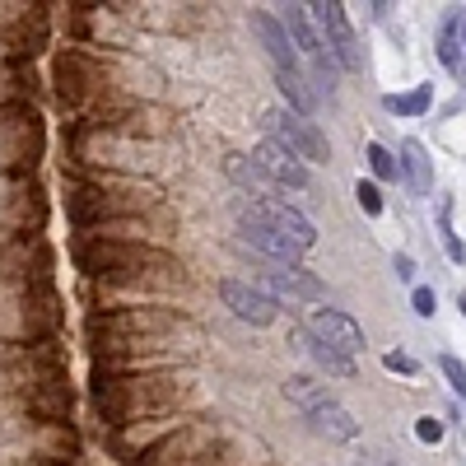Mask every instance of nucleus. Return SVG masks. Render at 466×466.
I'll return each instance as SVG.
<instances>
[{
	"label": "nucleus",
	"instance_id": "cd10ccee",
	"mask_svg": "<svg viewBox=\"0 0 466 466\" xmlns=\"http://www.w3.org/2000/svg\"><path fill=\"white\" fill-rule=\"evenodd\" d=\"M439 369H443V373H448V382H452V387H457V397H461V401H466V364H461V360H457V355H439Z\"/></svg>",
	"mask_w": 466,
	"mask_h": 466
},
{
	"label": "nucleus",
	"instance_id": "2f4dec72",
	"mask_svg": "<svg viewBox=\"0 0 466 466\" xmlns=\"http://www.w3.org/2000/svg\"><path fill=\"white\" fill-rule=\"evenodd\" d=\"M410 303H415V313H420V318H434V289H424V285H420V289L410 294Z\"/></svg>",
	"mask_w": 466,
	"mask_h": 466
},
{
	"label": "nucleus",
	"instance_id": "4468645a",
	"mask_svg": "<svg viewBox=\"0 0 466 466\" xmlns=\"http://www.w3.org/2000/svg\"><path fill=\"white\" fill-rule=\"evenodd\" d=\"M70 382L61 373H43V378H28L24 387V406L43 420V424H61V415L70 410Z\"/></svg>",
	"mask_w": 466,
	"mask_h": 466
},
{
	"label": "nucleus",
	"instance_id": "423d86ee",
	"mask_svg": "<svg viewBox=\"0 0 466 466\" xmlns=\"http://www.w3.org/2000/svg\"><path fill=\"white\" fill-rule=\"evenodd\" d=\"M37 159H43V116L28 103H10L0 112V168L28 173Z\"/></svg>",
	"mask_w": 466,
	"mask_h": 466
},
{
	"label": "nucleus",
	"instance_id": "6e6552de",
	"mask_svg": "<svg viewBox=\"0 0 466 466\" xmlns=\"http://www.w3.org/2000/svg\"><path fill=\"white\" fill-rule=\"evenodd\" d=\"M261 122H266L270 140L285 145L289 154H299V159H308V164H327V159H331L327 136L308 122V116H299V112H289V107H270Z\"/></svg>",
	"mask_w": 466,
	"mask_h": 466
},
{
	"label": "nucleus",
	"instance_id": "473e14b6",
	"mask_svg": "<svg viewBox=\"0 0 466 466\" xmlns=\"http://www.w3.org/2000/svg\"><path fill=\"white\" fill-rule=\"evenodd\" d=\"M382 364H387V369H392V373H415V369H420V364H415L410 355H401V350H392V355H387Z\"/></svg>",
	"mask_w": 466,
	"mask_h": 466
},
{
	"label": "nucleus",
	"instance_id": "c85d7f7f",
	"mask_svg": "<svg viewBox=\"0 0 466 466\" xmlns=\"http://www.w3.org/2000/svg\"><path fill=\"white\" fill-rule=\"evenodd\" d=\"M369 168H373L378 177H397V159H392V154H387L378 140L369 145Z\"/></svg>",
	"mask_w": 466,
	"mask_h": 466
},
{
	"label": "nucleus",
	"instance_id": "f257e3e1",
	"mask_svg": "<svg viewBox=\"0 0 466 466\" xmlns=\"http://www.w3.org/2000/svg\"><path fill=\"white\" fill-rule=\"evenodd\" d=\"M136 466H257V443L233 434L219 420H187Z\"/></svg>",
	"mask_w": 466,
	"mask_h": 466
},
{
	"label": "nucleus",
	"instance_id": "393cba45",
	"mask_svg": "<svg viewBox=\"0 0 466 466\" xmlns=\"http://www.w3.org/2000/svg\"><path fill=\"white\" fill-rule=\"evenodd\" d=\"M439 61L448 70H461V15H452L439 33Z\"/></svg>",
	"mask_w": 466,
	"mask_h": 466
},
{
	"label": "nucleus",
	"instance_id": "0eeeda50",
	"mask_svg": "<svg viewBox=\"0 0 466 466\" xmlns=\"http://www.w3.org/2000/svg\"><path fill=\"white\" fill-rule=\"evenodd\" d=\"M56 94H61V103L80 107L85 122H89L98 107L112 103L107 75H103L89 56H80V52H61V56H56Z\"/></svg>",
	"mask_w": 466,
	"mask_h": 466
},
{
	"label": "nucleus",
	"instance_id": "f03ea898",
	"mask_svg": "<svg viewBox=\"0 0 466 466\" xmlns=\"http://www.w3.org/2000/svg\"><path fill=\"white\" fill-rule=\"evenodd\" d=\"M85 276L107 280V285H182V266L177 257H168L154 243H103V238H85L75 248Z\"/></svg>",
	"mask_w": 466,
	"mask_h": 466
},
{
	"label": "nucleus",
	"instance_id": "7c9ffc66",
	"mask_svg": "<svg viewBox=\"0 0 466 466\" xmlns=\"http://www.w3.org/2000/svg\"><path fill=\"white\" fill-rule=\"evenodd\" d=\"M415 439H420V443H439V439H443V420L424 415V420L415 424Z\"/></svg>",
	"mask_w": 466,
	"mask_h": 466
},
{
	"label": "nucleus",
	"instance_id": "a878e982",
	"mask_svg": "<svg viewBox=\"0 0 466 466\" xmlns=\"http://www.w3.org/2000/svg\"><path fill=\"white\" fill-rule=\"evenodd\" d=\"M430 98H434V89H430V85H415L410 94H392V98H387V107L401 112V116H420L424 107H430Z\"/></svg>",
	"mask_w": 466,
	"mask_h": 466
},
{
	"label": "nucleus",
	"instance_id": "ddd939ff",
	"mask_svg": "<svg viewBox=\"0 0 466 466\" xmlns=\"http://www.w3.org/2000/svg\"><path fill=\"white\" fill-rule=\"evenodd\" d=\"M219 299H224L228 313L248 327H270L280 318V303L270 294H261L257 285H243V280H219Z\"/></svg>",
	"mask_w": 466,
	"mask_h": 466
},
{
	"label": "nucleus",
	"instance_id": "a211bd4d",
	"mask_svg": "<svg viewBox=\"0 0 466 466\" xmlns=\"http://www.w3.org/2000/svg\"><path fill=\"white\" fill-rule=\"evenodd\" d=\"M308 424H313L322 439H336V443H345V439H355V434H360L355 415H350L345 406H336V401H327L322 410H313V415H308Z\"/></svg>",
	"mask_w": 466,
	"mask_h": 466
},
{
	"label": "nucleus",
	"instance_id": "5701e85b",
	"mask_svg": "<svg viewBox=\"0 0 466 466\" xmlns=\"http://www.w3.org/2000/svg\"><path fill=\"white\" fill-rule=\"evenodd\" d=\"M401 154H406V173H410V187L420 191V197H430V187H434V177H430V154H424V145L420 140H406L401 145Z\"/></svg>",
	"mask_w": 466,
	"mask_h": 466
},
{
	"label": "nucleus",
	"instance_id": "b1692460",
	"mask_svg": "<svg viewBox=\"0 0 466 466\" xmlns=\"http://www.w3.org/2000/svg\"><path fill=\"white\" fill-rule=\"evenodd\" d=\"M224 168H228V177L233 182H238V187H252V191H261V187H270V177L248 159V154H228V159H224Z\"/></svg>",
	"mask_w": 466,
	"mask_h": 466
},
{
	"label": "nucleus",
	"instance_id": "7ed1b4c3",
	"mask_svg": "<svg viewBox=\"0 0 466 466\" xmlns=\"http://www.w3.org/2000/svg\"><path fill=\"white\" fill-rule=\"evenodd\" d=\"M191 392V378L177 373H136V378H116V373H94V406L107 424H136L145 415H164Z\"/></svg>",
	"mask_w": 466,
	"mask_h": 466
},
{
	"label": "nucleus",
	"instance_id": "4be33fe9",
	"mask_svg": "<svg viewBox=\"0 0 466 466\" xmlns=\"http://www.w3.org/2000/svg\"><path fill=\"white\" fill-rule=\"evenodd\" d=\"M276 85H280V94L289 98V112H299V116H308V112H313L318 94L308 89V80H303L299 70H276Z\"/></svg>",
	"mask_w": 466,
	"mask_h": 466
},
{
	"label": "nucleus",
	"instance_id": "6ab92c4d",
	"mask_svg": "<svg viewBox=\"0 0 466 466\" xmlns=\"http://www.w3.org/2000/svg\"><path fill=\"white\" fill-rule=\"evenodd\" d=\"M285 397L303 410V420L308 415H313V410H322L327 401H331V392H327V387L322 382H313V378H303V373H294L289 382H285Z\"/></svg>",
	"mask_w": 466,
	"mask_h": 466
},
{
	"label": "nucleus",
	"instance_id": "c756f323",
	"mask_svg": "<svg viewBox=\"0 0 466 466\" xmlns=\"http://www.w3.org/2000/svg\"><path fill=\"white\" fill-rule=\"evenodd\" d=\"M355 197H360L364 215H382V191H378L373 182H360V187H355Z\"/></svg>",
	"mask_w": 466,
	"mask_h": 466
},
{
	"label": "nucleus",
	"instance_id": "2eb2a0df",
	"mask_svg": "<svg viewBox=\"0 0 466 466\" xmlns=\"http://www.w3.org/2000/svg\"><path fill=\"white\" fill-rule=\"evenodd\" d=\"M252 164H257L270 182H280V187H308L303 159H299V154H289L285 145H276V140H261V145L252 149Z\"/></svg>",
	"mask_w": 466,
	"mask_h": 466
},
{
	"label": "nucleus",
	"instance_id": "bb28decb",
	"mask_svg": "<svg viewBox=\"0 0 466 466\" xmlns=\"http://www.w3.org/2000/svg\"><path fill=\"white\" fill-rule=\"evenodd\" d=\"M439 233H443V248H448V257H452V261H466V248H461V238L452 233V201H448V197L439 201Z\"/></svg>",
	"mask_w": 466,
	"mask_h": 466
},
{
	"label": "nucleus",
	"instance_id": "e433bc0d",
	"mask_svg": "<svg viewBox=\"0 0 466 466\" xmlns=\"http://www.w3.org/2000/svg\"><path fill=\"white\" fill-rule=\"evenodd\" d=\"M461 313H466V294H461Z\"/></svg>",
	"mask_w": 466,
	"mask_h": 466
},
{
	"label": "nucleus",
	"instance_id": "f3484780",
	"mask_svg": "<svg viewBox=\"0 0 466 466\" xmlns=\"http://www.w3.org/2000/svg\"><path fill=\"white\" fill-rule=\"evenodd\" d=\"M238 243L252 248V252H261V257H270L276 266H299V257H303V248H294L289 238H280V233H270L261 224H243L238 228Z\"/></svg>",
	"mask_w": 466,
	"mask_h": 466
},
{
	"label": "nucleus",
	"instance_id": "f704fd0d",
	"mask_svg": "<svg viewBox=\"0 0 466 466\" xmlns=\"http://www.w3.org/2000/svg\"><path fill=\"white\" fill-rule=\"evenodd\" d=\"M360 466H397V461H387V457H360Z\"/></svg>",
	"mask_w": 466,
	"mask_h": 466
},
{
	"label": "nucleus",
	"instance_id": "39448f33",
	"mask_svg": "<svg viewBox=\"0 0 466 466\" xmlns=\"http://www.w3.org/2000/svg\"><path fill=\"white\" fill-rule=\"evenodd\" d=\"M191 318L182 308L168 303H149V308H112V313H94L89 318V340L94 345H136L149 336H173L187 331Z\"/></svg>",
	"mask_w": 466,
	"mask_h": 466
},
{
	"label": "nucleus",
	"instance_id": "412c9836",
	"mask_svg": "<svg viewBox=\"0 0 466 466\" xmlns=\"http://www.w3.org/2000/svg\"><path fill=\"white\" fill-rule=\"evenodd\" d=\"M294 340H299V345H303L327 373H336V378H355V364H350V355H340V350H331V345H318L308 331H294Z\"/></svg>",
	"mask_w": 466,
	"mask_h": 466
},
{
	"label": "nucleus",
	"instance_id": "f8f14e48",
	"mask_svg": "<svg viewBox=\"0 0 466 466\" xmlns=\"http://www.w3.org/2000/svg\"><path fill=\"white\" fill-rule=\"evenodd\" d=\"M303 331L313 336L318 345L340 350V355H360V350H364V331H360V322L350 318V313H340V308H313Z\"/></svg>",
	"mask_w": 466,
	"mask_h": 466
},
{
	"label": "nucleus",
	"instance_id": "9b49d317",
	"mask_svg": "<svg viewBox=\"0 0 466 466\" xmlns=\"http://www.w3.org/2000/svg\"><path fill=\"white\" fill-rule=\"evenodd\" d=\"M257 289L270 299H289V303H318L327 299V285L303 266H261L257 270Z\"/></svg>",
	"mask_w": 466,
	"mask_h": 466
},
{
	"label": "nucleus",
	"instance_id": "72a5a7b5",
	"mask_svg": "<svg viewBox=\"0 0 466 466\" xmlns=\"http://www.w3.org/2000/svg\"><path fill=\"white\" fill-rule=\"evenodd\" d=\"M397 276H401V280H415V261H410V257H397Z\"/></svg>",
	"mask_w": 466,
	"mask_h": 466
},
{
	"label": "nucleus",
	"instance_id": "dca6fc26",
	"mask_svg": "<svg viewBox=\"0 0 466 466\" xmlns=\"http://www.w3.org/2000/svg\"><path fill=\"white\" fill-rule=\"evenodd\" d=\"M252 28H257V37H261V47H266L270 66H276V70H299V52H294L289 33H285V24H280L276 15L257 10V15H252Z\"/></svg>",
	"mask_w": 466,
	"mask_h": 466
},
{
	"label": "nucleus",
	"instance_id": "c9c22d12",
	"mask_svg": "<svg viewBox=\"0 0 466 466\" xmlns=\"http://www.w3.org/2000/svg\"><path fill=\"white\" fill-rule=\"evenodd\" d=\"M461 47H466V15H461Z\"/></svg>",
	"mask_w": 466,
	"mask_h": 466
},
{
	"label": "nucleus",
	"instance_id": "1a4fd4ad",
	"mask_svg": "<svg viewBox=\"0 0 466 466\" xmlns=\"http://www.w3.org/2000/svg\"><path fill=\"white\" fill-rule=\"evenodd\" d=\"M238 224H261V228L280 233V238H289V243H294V248H303V252L318 243V228L308 224L294 206H285V201H276V197H261V201L238 206Z\"/></svg>",
	"mask_w": 466,
	"mask_h": 466
},
{
	"label": "nucleus",
	"instance_id": "9d476101",
	"mask_svg": "<svg viewBox=\"0 0 466 466\" xmlns=\"http://www.w3.org/2000/svg\"><path fill=\"white\" fill-rule=\"evenodd\" d=\"M308 19H313L318 37L327 43V52L336 56V66H340V70H364V56H360L355 33H350L345 5H336V0H318V5H308Z\"/></svg>",
	"mask_w": 466,
	"mask_h": 466
},
{
	"label": "nucleus",
	"instance_id": "aec40b11",
	"mask_svg": "<svg viewBox=\"0 0 466 466\" xmlns=\"http://www.w3.org/2000/svg\"><path fill=\"white\" fill-rule=\"evenodd\" d=\"M89 238H103V243H154V233L140 219H107V224L89 228Z\"/></svg>",
	"mask_w": 466,
	"mask_h": 466
},
{
	"label": "nucleus",
	"instance_id": "20e7f679",
	"mask_svg": "<svg viewBox=\"0 0 466 466\" xmlns=\"http://www.w3.org/2000/svg\"><path fill=\"white\" fill-rule=\"evenodd\" d=\"M154 206H159V191L154 187H136L127 177H107V173L94 177V187H75L66 197V215L80 233H89L107 219H136Z\"/></svg>",
	"mask_w": 466,
	"mask_h": 466
}]
</instances>
